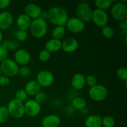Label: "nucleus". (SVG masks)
<instances>
[{
    "label": "nucleus",
    "instance_id": "nucleus-1",
    "mask_svg": "<svg viewBox=\"0 0 127 127\" xmlns=\"http://www.w3.org/2000/svg\"><path fill=\"white\" fill-rule=\"evenodd\" d=\"M48 20L55 26H65L69 16L64 9L60 7H52L47 11Z\"/></svg>",
    "mask_w": 127,
    "mask_h": 127
},
{
    "label": "nucleus",
    "instance_id": "nucleus-2",
    "mask_svg": "<svg viewBox=\"0 0 127 127\" xmlns=\"http://www.w3.org/2000/svg\"><path fill=\"white\" fill-rule=\"evenodd\" d=\"M48 24L47 21L40 18L32 20L29 30L31 35L35 38H41L46 35L48 32Z\"/></svg>",
    "mask_w": 127,
    "mask_h": 127
},
{
    "label": "nucleus",
    "instance_id": "nucleus-3",
    "mask_svg": "<svg viewBox=\"0 0 127 127\" xmlns=\"http://www.w3.org/2000/svg\"><path fill=\"white\" fill-rule=\"evenodd\" d=\"M9 116L15 119L22 118L25 115L24 102L13 99L9 102L7 105Z\"/></svg>",
    "mask_w": 127,
    "mask_h": 127
},
{
    "label": "nucleus",
    "instance_id": "nucleus-4",
    "mask_svg": "<svg viewBox=\"0 0 127 127\" xmlns=\"http://www.w3.org/2000/svg\"><path fill=\"white\" fill-rule=\"evenodd\" d=\"M75 12L76 17L84 23L91 21L93 10L91 6L87 2H82L79 3L76 8Z\"/></svg>",
    "mask_w": 127,
    "mask_h": 127
},
{
    "label": "nucleus",
    "instance_id": "nucleus-5",
    "mask_svg": "<svg viewBox=\"0 0 127 127\" xmlns=\"http://www.w3.org/2000/svg\"><path fill=\"white\" fill-rule=\"evenodd\" d=\"M0 68H1V73L4 75L9 78H11V77L16 76L18 74L19 67L13 59L7 58L1 62Z\"/></svg>",
    "mask_w": 127,
    "mask_h": 127
},
{
    "label": "nucleus",
    "instance_id": "nucleus-6",
    "mask_svg": "<svg viewBox=\"0 0 127 127\" xmlns=\"http://www.w3.org/2000/svg\"><path fill=\"white\" fill-rule=\"evenodd\" d=\"M109 91L107 88L101 84H97L90 88L88 91L89 98L93 101L100 102L104 100L108 96Z\"/></svg>",
    "mask_w": 127,
    "mask_h": 127
},
{
    "label": "nucleus",
    "instance_id": "nucleus-7",
    "mask_svg": "<svg viewBox=\"0 0 127 127\" xmlns=\"http://www.w3.org/2000/svg\"><path fill=\"white\" fill-rule=\"evenodd\" d=\"M110 14L113 18L118 22H121L124 20L127 19V4L123 3L120 1L113 3V5L110 8Z\"/></svg>",
    "mask_w": 127,
    "mask_h": 127
},
{
    "label": "nucleus",
    "instance_id": "nucleus-8",
    "mask_svg": "<svg viewBox=\"0 0 127 127\" xmlns=\"http://www.w3.org/2000/svg\"><path fill=\"white\" fill-rule=\"evenodd\" d=\"M36 81L43 88H48L53 84L55 76L53 73L48 70H42L38 72L36 76Z\"/></svg>",
    "mask_w": 127,
    "mask_h": 127
},
{
    "label": "nucleus",
    "instance_id": "nucleus-9",
    "mask_svg": "<svg viewBox=\"0 0 127 127\" xmlns=\"http://www.w3.org/2000/svg\"><path fill=\"white\" fill-rule=\"evenodd\" d=\"M91 21H93L95 26L102 28L107 25L109 22V16L106 11L95 9L93 10Z\"/></svg>",
    "mask_w": 127,
    "mask_h": 127
},
{
    "label": "nucleus",
    "instance_id": "nucleus-10",
    "mask_svg": "<svg viewBox=\"0 0 127 127\" xmlns=\"http://www.w3.org/2000/svg\"><path fill=\"white\" fill-rule=\"evenodd\" d=\"M25 114L29 117H34L38 116L41 112V104L37 102L34 99H29L26 100L24 104Z\"/></svg>",
    "mask_w": 127,
    "mask_h": 127
},
{
    "label": "nucleus",
    "instance_id": "nucleus-11",
    "mask_svg": "<svg viewBox=\"0 0 127 127\" xmlns=\"http://www.w3.org/2000/svg\"><path fill=\"white\" fill-rule=\"evenodd\" d=\"M66 26L69 32L73 33H79L85 29V23L78 17H73L68 19Z\"/></svg>",
    "mask_w": 127,
    "mask_h": 127
},
{
    "label": "nucleus",
    "instance_id": "nucleus-12",
    "mask_svg": "<svg viewBox=\"0 0 127 127\" xmlns=\"http://www.w3.org/2000/svg\"><path fill=\"white\" fill-rule=\"evenodd\" d=\"M14 60L18 65L22 66L27 65L31 60V56L29 52L26 49L19 48L14 55Z\"/></svg>",
    "mask_w": 127,
    "mask_h": 127
},
{
    "label": "nucleus",
    "instance_id": "nucleus-13",
    "mask_svg": "<svg viewBox=\"0 0 127 127\" xmlns=\"http://www.w3.org/2000/svg\"><path fill=\"white\" fill-rule=\"evenodd\" d=\"M79 42L76 38H68L64 40L62 43V50L68 53H73L79 48Z\"/></svg>",
    "mask_w": 127,
    "mask_h": 127
},
{
    "label": "nucleus",
    "instance_id": "nucleus-14",
    "mask_svg": "<svg viewBox=\"0 0 127 127\" xmlns=\"http://www.w3.org/2000/svg\"><path fill=\"white\" fill-rule=\"evenodd\" d=\"M13 23V16L9 11L0 12V30L6 31L9 29Z\"/></svg>",
    "mask_w": 127,
    "mask_h": 127
},
{
    "label": "nucleus",
    "instance_id": "nucleus-15",
    "mask_svg": "<svg viewBox=\"0 0 127 127\" xmlns=\"http://www.w3.org/2000/svg\"><path fill=\"white\" fill-rule=\"evenodd\" d=\"M25 13L31 19H36L40 17L41 12H42V9L38 5L35 3H29L25 6Z\"/></svg>",
    "mask_w": 127,
    "mask_h": 127
},
{
    "label": "nucleus",
    "instance_id": "nucleus-16",
    "mask_svg": "<svg viewBox=\"0 0 127 127\" xmlns=\"http://www.w3.org/2000/svg\"><path fill=\"white\" fill-rule=\"evenodd\" d=\"M61 124V119L57 114H48L43 118L42 125L43 127H58Z\"/></svg>",
    "mask_w": 127,
    "mask_h": 127
},
{
    "label": "nucleus",
    "instance_id": "nucleus-17",
    "mask_svg": "<svg viewBox=\"0 0 127 127\" xmlns=\"http://www.w3.org/2000/svg\"><path fill=\"white\" fill-rule=\"evenodd\" d=\"M32 21V20L26 14H21L19 15L18 17L16 19V26L19 29V30L27 31V30L29 29Z\"/></svg>",
    "mask_w": 127,
    "mask_h": 127
},
{
    "label": "nucleus",
    "instance_id": "nucleus-18",
    "mask_svg": "<svg viewBox=\"0 0 127 127\" xmlns=\"http://www.w3.org/2000/svg\"><path fill=\"white\" fill-rule=\"evenodd\" d=\"M85 79L86 77L83 73H77L72 77L71 84L76 90H81L86 85Z\"/></svg>",
    "mask_w": 127,
    "mask_h": 127
},
{
    "label": "nucleus",
    "instance_id": "nucleus-19",
    "mask_svg": "<svg viewBox=\"0 0 127 127\" xmlns=\"http://www.w3.org/2000/svg\"><path fill=\"white\" fill-rule=\"evenodd\" d=\"M24 89L27 95L35 96L41 91V86L36 80H31L26 83Z\"/></svg>",
    "mask_w": 127,
    "mask_h": 127
},
{
    "label": "nucleus",
    "instance_id": "nucleus-20",
    "mask_svg": "<svg viewBox=\"0 0 127 127\" xmlns=\"http://www.w3.org/2000/svg\"><path fill=\"white\" fill-rule=\"evenodd\" d=\"M62 42L60 40L52 38L46 42L45 45V49L50 53L52 52H57L62 50Z\"/></svg>",
    "mask_w": 127,
    "mask_h": 127
},
{
    "label": "nucleus",
    "instance_id": "nucleus-21",
    "mask_svg": "<svg viewBox=\"0 0 127 127\" xmlns=\"http://www.w3.org/2000/svg\"><path fill=\"white\" fill-rule=\"evenodd\" d=\"M86 127H102V117L99 115H90L84 120Z\"/></svg>",
    "mask_w": 127,
    "mask_h": 127
},
{
    "label": "nucleus",
    "instance_id": "nucleus-22",
    "mask_svg": "<svg viewBox=\"0 0 127 127\" xmlns=\"http://www.w3.org/2000/svg\"><path fill=\"white\" fill-rule=\"evenodd\" d=\"M86 105L87 102L86 99L81 97H76L71 101L72 107L76 110H83L86 107Z\"/></svg>",
    "mask_w": 127,
    "mask_h": 127
},
{
    "label": "nucleus",
    "instance_id": "nucleus-23",
    "mask_svg": "<svg viewBox=\"0 0 127 127\" xmlns=\"http://www.w3.org/2000/svg\"><path fill=\"white\" fill-rule=\"evenodd\" d=\"M66 33V28L64 26H55L52 32V35L53 38L60 40L64 37Z\"/></svg>",
    "mask_w": 127,
    "mask_h": 127
},
{
    "label": "nucleus",
    "instance_id": "nucleus-24",
    "mask_svg": "<svg viewBox=\"0 0 127 127\" xmlns=\"http://www.w3.org/2000/svg\"><path fill=\"white\" fill-rule=\"evenodd\" d=\"M94 4L96 6V9L106 11L107 9L111 8L113 2L112 0H95Z\"/></svg>",
    "mask_w": 127,
    "mask_h": 127
},
{
    "label": "nucleus",
    "instance_id": "nucleus-25",
    "mask_svg": "<svg viewBox=\"0 0 127 127\" xmlns=\"http://www.w3.org/2000/svg\"><path fill=\"white\" fill-rule=\"evenodd\" d=\"M115 120L113 117L110 115H105L102 118V126L104 127H114Z\"/></svg>",
    "mask_w": 127,
    "mask_h": 127
},
{
    "label": "nucleus",
    "instance_id": "nucleus-26",
    "mask_svg": "<svg viewBox=\"0 0 127 127\" xmlns=\"http://www.w3.org/2000/svg\"><path fill=\"white\" fill-rule=\"evenodd\" d=\"M9 117L8 110L6 107H0V124H4L6 122Z\"/></svg>",
    "mask_w": 127,
    "mask_h": 127
},
{
    "label": "nucleus",
    "instance_id": "nucleus-27",
    "mask_svg": "<svg viewBox=\"0 0 127 127\" xmlns=\"http://www.w3.org/2000/svg\"><path fill=\"white\" fill-rule=\"evenodd\" d=\"M102 33L105 38L110 39L114 36V31L110 26L107 25L102 28Z\"/></svg>",
    "mask_w": 127,
    "mask_h": 127
},
{
    "label": "nucleus",
    "instance_id": "nucleus-28",
    "mask_svg": "<svg viewBox=\"0 0 127 127\" xmlns=\"http://www.w3.org/2000/svg\"><path fill=\"white\" fill-rule=\"evenodd\" d=\"M27 94L23 89H18L15 93V98L16 100L21 101L22 102H24L27 100Z\"/></svg>",
    "mask_w": 127,
    "mask_h": 127
},
{
    "label": "nucleus",
    "instance_id": "nucleus-29",
    "mask_svg": "<svg viewBox=\"0 0 127 127\" xmlns=\"http://www.w3.org/2000/svg\"><path fill=\"white\" fill-rule=\"evenodd\" d=\"M35 99L36 101L40 104H43L48 99V95L44 91H40L37 95H35Z\"/></svg>",
    "mask_w": 127,
    "mask_h": 127
},
{
    "label": "nucleus",
    "instance_id": "nucleus-30",
    "mask_svg": "<svg viewBox=\"0 0 127 127\" xmlns=\"http://www.w3.org/2000/svg\"><path fill=\"white\" fill-rule=\"evenodd\" d=\"M117 76L120 80L127 81V69L125 67H120L116 72Z\"/></svg>",
    "mask_w": 127,
    "mask_h": 127
},
{
    "label": "nucleus",
    "instance_id": "nucleus-31",
    "mask_svg": "<svg viewBox=\"0 0 127 127\" xmlns=\"http://www.w3.org/2000/svg\"><path fill=\"white\" fill-rule=\"evenodd\" d=\"M51 57V54L49 52L46 50L45 49L42 50L38 54V59L40 62L45 63V62H48L50 60Z\"/></svg>",
    "mask_w": 127,
    "mask_h": 127
},
{
    "label": "nucleus",
    "instance_id": "nucleus-32",
    "mask_svg": "<svg viewBox=\"0 0 127 127\" xmlns=\"http://www.w3.org/2000/svg\"><path fill=\"white\" fill-rule=\"evenodd\" d=\"M16 37L18 42H25L28 38V33L26 31L18 30L16 32Z\"/></svg>",
    "mask_w": 127,
    "mask_h": 127
},
{
    "label": "nucleus",
    "instance_id": "nucleus-33",
    "mask_svg": "<svg viewBox=\"0 0 127 127\" xmlns=\"http://www.w3.org/2000/svg\"><path fill=\"white\" fill-rule=\"evenodd\" d=\"M86 84L90 88L95 86L97 84V79L94 76L90 74L88 76L86 77Z\"/></svg>",
    "mask_w": 127,
    "mask_h": 127
},
{
    "label": "nucleus",
    "instance_id": "nucleus-34",
    "mask_svg": "<svg viewBox=\"0 0 127 127\" xmlns=\"http://www.w3.org/2000/svg\"><path fill=\"white\" fill-rule=\"evenodd\" d=\"M8 52V50L0 43V63L7 58Z\"/></svg>",
    "mask_w": 127,
    "mask_h": 127
},
{
    "label": "nucleus",
    "instance_id": "nucleus-35",
    "mask_svg": "<svg viewBox=\"0 0 127 127\" xmlns=\"http://www.w3.org/2000/svg\"><path fill=\"white\" fill-rule=\"evenodd\" d=\"M18 74L22 77H27L31 74V69L26 66H21L19 68Z\"/></svg>",
    "mask_w": 127,
    "mask_h": 127
},
{
    "label": "nucleus",
    "instance_id": "nucleus-36",
    "mask_svg": "<svg viewBox=\"0 0 127 127\" xmlns=\"http://www.w3.org/2000/svg\"><path fill=\"white\" fill-rule=\"evenodd\" d=\"M19 48V43L17 40H10L9 45V47L7 48V50L11 51H17V50Z\"/></svg>",
    "mask_w": 127,
    "mask_h": 127
},
{
    "label": "nucleus",
    "instance_id": "nucleus-37",
    "mask_svg": "<svg viewBox=\"0 0 127 127\" xmlns=\"http://www.w3.org/2000/svg\"><path fill=\"white\" fill-rule=\"evenodd\" d=\"M10 79L9 77L6 76L4 75V74H1L0 76V86L2 87H6L10 84Z\"/></svg>",
    "mask_w": 127,
    "mask_h": 127
},
{
    "label": "nucleus",
    "instance_id": "nucleus-38",
    "mask_svg": "<svg viewBox=\"0 0 127 127\" xmlns=\"http://www.w3.org/2000/svg\"><path fill=\"white\" fill-rule=\"evenodd\" d=\"M119 27H120V29H121L122 33L126 35L127 34V20L125 19L120 22Z\"/></svg>",
    "mask_w": 127,
    "mask_h": 127
},
{
    "label": "nucleus",
    "instance_id": "nucleus-39",
    "mask_svg": "<svg viewBox=\"0 0 127 127\" xmlns=\"http://www.w3.org/2000/svg\"><path fill=\"white\" fill-rule=\"evenodd\" d=\"M11 3V0H0V9L7 8Z\"/></svg>",
    "mask_w": 127,
    "mask_h": 127
},
{
    "label": "nucleus",
    "instance_id": "nucleus-40",
    "mask_svg": "<svg viewBox=\"0 0 127 127\" xmlns=\"http://www.w3.org/2000/svg\"><path fill=\"white\" fill-rule=\"evenodd\" d=\"M39 18L42 19L44 20V21H47L48 20V12L47 11H43L41 12L40 16Z\"/></svg>",
    "mask_w": 127,
    "mask_h": 127
},
{
    "label": "nucleus",
    "instance_id": "nucleus-41",
    "mask_svg": "<svg viewBox=\"0 0 127 127\" xmlns=\"http://www.w3.org/2000/svg\"><path fill=\"white\" fill-rule=\"evenodd\" d=\"M9 43H10L9 40L4 39L2 41V42H1V44H2L4 47H6V48L7 49V48H8V47H9Z\"/></svg>",
    "mask_w": 127,
    "mask_h": 127
},
{
    "label": "nucleus",
    "instance_id": "nucleus-42",
    "mask_svg": "<svg viewBox=\"0 0 127 127\" xmlns=\"http://www.w3.org/2000/svg\"><path fill=\"white\" fill-rule=\"evenodd\" d=\"M2 40H3V33H2V31L0 30V43H1Z\"/></svg>",
    "mask_w": 127,
    "mask_h": 127
},
{
    "label": "nucleus",
    "instance_id": "nucleus-43",
    "mask_svg": "<svg viewBox=\"0 0 127 127\" xmlns=\"http://www.w3.org/2000/svg\"><path fill=\"white\" fill-rule=\"evenodd\" d=\"M127 35H125V44H127Z\"/></svg>",
    "mask_w": 127,
    "mask_h": 127
},
{
    "label": "nucleus",
    "instance_id": "nucleus-44",
    "mask_svg": "<svg viewBox=\"0 0 127 127\" xmlns=\"http://www.w3.org/2000/svg\"><path fill=\"white\" fill-rule=\"evenodd\" d=\"M1 74H2V73H1V68H0V76L1 75Z\"/></svg>",
    "mask_w": 127,
    "mask_h": 127
}]
</instances>
